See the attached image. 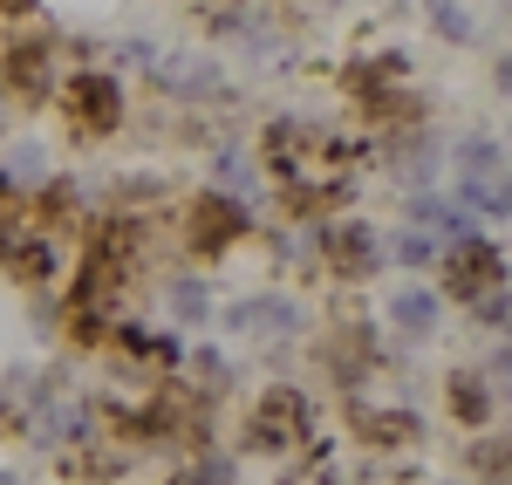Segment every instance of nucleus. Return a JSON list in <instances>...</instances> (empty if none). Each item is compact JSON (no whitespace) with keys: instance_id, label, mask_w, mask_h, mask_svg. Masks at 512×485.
I'll use <instances>...</instances> for the list:
<instances>
[{"instance_id":"nucleus-1","label":"nucleus","mask_w":512,"mask_h":485,"mask_svg":"<svg viewBox=\"0 0 512 485\" xmlns=\"http://www.w3.org/2000/svg\"><path fill=\"white\" fill-rule=\"evenodd\" d=\"M451 267H458V274H451V287H458V294H472L478 281H499V274H506L485 246H472V253H465V260H451Z\"/></svg>"},{"instance_id":"nucleus-2","label":"nucleus","mask_w":512,"mask_h":485,"mask_svg":"<svg viewBox=\"0 0 512 485\" xmlns=\"http://www.w3.org/2000/svg\"><path fill=\"white\" fill-rule=\"evenodd\" d=\"M198 212H205V219L192 226V240H198V246H212V240H226V233H239V226H246L239 212H226V205H198Z\"/></svg>"},{"instance_id":"nucleus-3","label":"nucleus","mask_w":512,"mask_h":485,"mask_svg":"<svg viewBox=\"0 0 512 485\" xmlns=\"http://www.w3.org/2000/svg\"><path fill=\"white\" fill-rule=\"evenodd\" d=\"M396 322L424 335V328L437 322V301H431V294H417V287H410V294H396Z\"/></svg>"},{"instance_id":"nucleus-4","label":"nucleus","mask_w":512,"mask_h":485,"mask_svg":"<svg viewBox=\"0 0 512 485\" xmlns=\"http://www.w3.org/2000/svg\"><path fill=\"white\" fill-rule=\"evenodd\" d=\"M76 96H82V117H89V123H110V103H117L110 82H82Z\"/></svg>"},{"instance_id":"nucleus-5","label":"nucleus","mask_w":512,"mask_h":485,"mask_svg":"<svg viewBox=\"0 0 512 485\" xmlns=\"http://www.w3.org/2000/svg\"><path fill=\"white\" fill-rule=\"evenodd\" d=\"M14 76H21V89H41V76H48V55H41V41H28V48L14 55Z\"/></svg>"},{"instance_id":"nucleus-6","label":"nucleus","mask_w":512,"mask_h":485,"mask_svg":"<svg viewBox=\"0 0 512 485\" xmlns=\"http://www.w3.org/2000/svg\"><path fill=\"white\" fill-rule=\"evenodd\" d=\"M451 404H458L465 424H478V417H485V390H478L472 376H458V383H451Z\"/></svg>"},{"instance_id":"nucleus-7","label":"nucleus","mask_w":512,"mask_h":485,"mask_svg":"<svg viewBox=\"0 0 512 485\" xmlns=\"http://www.w3.org/2000/svg\"><path fill=\"white\" fill-rule=\"evenodd\" d=\"M171 308H178V315H205V287H198V281L171 287Z\"/></svg>"},{"instance_id":"nucleus-8","label":"nucleus","mask_w":512,"mask_h":485,"mask_svg":"<svg viewBox=\"0 0 512 485\" xmlns=\"http://www.w3.org/2000/svg\"><path fill=\"white\" fill-rule=\"evenodd\" d=\"M396 253H403V260H431V246L417 240V233H403V240H396Z\"/></svg>"},{"instance_id":"nucleus-9","label":"nucleus","mask_w":512,"mask_h":485,"mask_svg":"<svg viewBox=\"0 0 512 485\" xmlns=\"http://www.w3.org/2000/svg\"><path fill=\"white\" fill-rule=\"evenodd\" d=\"M219 178H226V185H239V192L253 185V178H246V164H239V158H226V164H219Z\"/></svg>"},{"instance_id":"nucleus-10","label":"nucleus","mask_w":512,"mask_h":485,"mask_svg":"<svg viewBox=\"0 0 512 485\" xmlns=\"http://www.w3.org/2000/svg\"><path fill=\"white\" fill-rule=\"evenodd\" d=\"M485 322H499V328H512V301H485Z\"/></svg>"},{"instance_id":"nucleus-11","label":"nucleus","mask_w":512,"mask_h":485,"mask_svg":"<svg viewBox=\"0 0 512 485\" xmlns=\"http://www.w3.org/2000/svg\"><path fill=\"white\" fill-rule=\"evenodd\" d=\"M492 212H512V185H499V192H492Z\"/></svg>"},{"instance_id":"nucleus-12","label":"nucleus","mask_w":512,"mask_h":485,"mask_svg":"<svg viewBox=\"0 0 512 485\" xmlns=\"http://www.w3.org/2000/svg\"><path fill=\"white\" fill-rule=\"evenodd\" d=\"M0 485H14V479H7V472H0Z\"/></svg>"}]
</instances>
